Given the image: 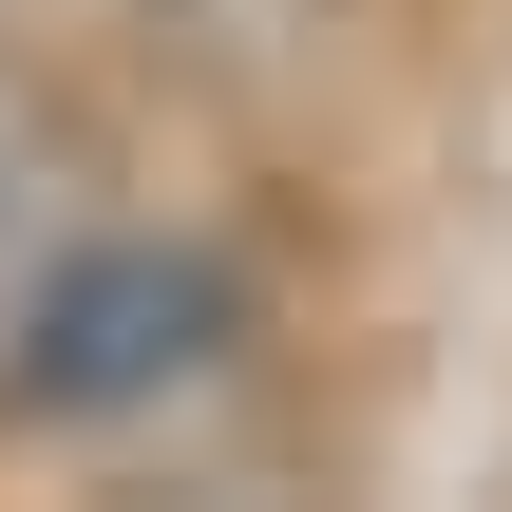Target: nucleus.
<instances>
[{"instance_id":"f257e3e1","label":"nucleus","mask_w":512,"mask_h":512,"mask_svg":"<svg viewBox=\"0 0 512 512\" xmlns=\"http://www.w3.org/2000/svg\"><path fill=\"white\" fill-rule=\"evenodd\" d=\"M228 323H247V285L209 266V247H76L38 304H19V361H0V418H152V399H190L209 361H228Z\"/></svg>"}]
</instances>
